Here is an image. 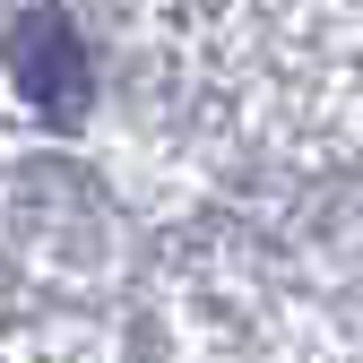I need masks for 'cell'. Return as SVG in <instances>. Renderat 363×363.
<instances>
[{
	"instance_id": "1",
	"label": "cell",
	"mask_w": 363,
	"mask_h": 363,
	"mask_svg": "<svg viewBox=\"0 0 363 363\" xmlns=\"http://www.w3.org/2000/svg\"><path fill=\"white\" fill-rule=\"evenodd\" d=\"M9 78H18V96L43 113V121H61L78 130L86 104H96V69H86V43L61 9H26L9 26Z\"/></svg>"
}]
</instances>
